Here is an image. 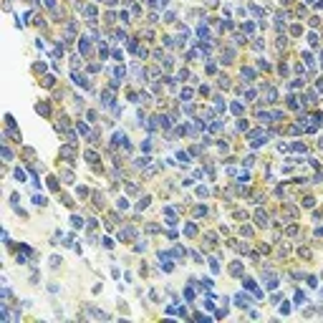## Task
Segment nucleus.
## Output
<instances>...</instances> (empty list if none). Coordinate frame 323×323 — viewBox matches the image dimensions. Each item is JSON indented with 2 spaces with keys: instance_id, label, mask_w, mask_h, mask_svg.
<instances>
[{
  "instance_id": "nucleus-2",
  "label": "nucleus",
  "mask_w": 323,
  "mask_h": 323,
  "mask_svg": "<svg viewBox=\"0 0 323 323\" xmlns=\"http://www.w3.org/2000/svg\"><path fill=\"white\" fill-rule=\"evenodd\" d=\"M318 146H321V149H323V137H321V141H318Z\"/></svg>"
},
{
  "instance_id": "nucleus-1",
  "label": "nucleus",
  "mask_w": 323,
  "mask_h": 323,
  "mask_svg": "<svg viewBox=\"0 0 323 323\" xmlns=\"http://www.w3.org/2000/svg\"><path fill=\"white\" fill-rule=\"evenodd\" d=\"M255 220H258V225H260V227H262V225H268V215H265V212H258V215H255Z\"/></svg>"
}]
</instances>
